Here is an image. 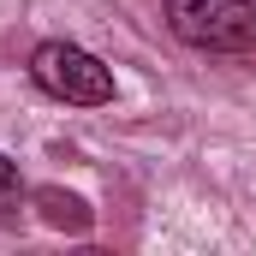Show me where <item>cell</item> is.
Wrapping results in <instances>:
<instances>
[{
  "label": "cell",
  "instance_id": "3",
  "mask_svg": "<svg viewBox=\"0 0 256 256\" xmlns=\"http://www.w3.org/2000/svg\"><path fill=\"white\" fill-rule=\"evenodd\" d=\"M36 202H42V214H48L54 226H72V232L90 226V208H84L78 196H66V191H36Z\"/></svg>",
  "mask_w": 256,
  "mask_h": 256
},
{
  "label": "cell",
  "instance_id": "4",
  "mask_svg": "<svg viewBox=\"0 0 256 256\" xmlns=\"http://www.w3.org/2000/svg\"><path fill=\"white\" fill-rule=\"evenodd\" d=\"M18 196H24V179H18V167L0 155V214H12V208H18Z\"/></svg>",
  "mask_w": 256,
  "mask_h": 256
},
{
  "label": "cell",
  "instance_id": "1",
  "mask_svg": "<svg viewBox=\"0 0 256 256\" xmlns=\"http://www.w3.org/2000/svg\"><path fill=\"white\" fill-rule=\"evenodd\" d=\"M167 30L202 54H250L256 0H167Z\"/></svg>",
  "mask_w": 256,
  "mask_h": 256
},
{
  "label": "cell",
  "instance_id": "2",
  "mask_svg": "<svg viewBox=\"0 0 256 256\" xmlns=\"http://www.w3.org/2000/svg\"><path fill=\"white\" fill-rule=\"evenodd\" d=\"M30 78L42 96L72 102V108H108L114 102V72L78 42H42L30 54Z\"/></svg>",
  "mask_w": 256,
  "mask_h": 256
}]
</instances>
